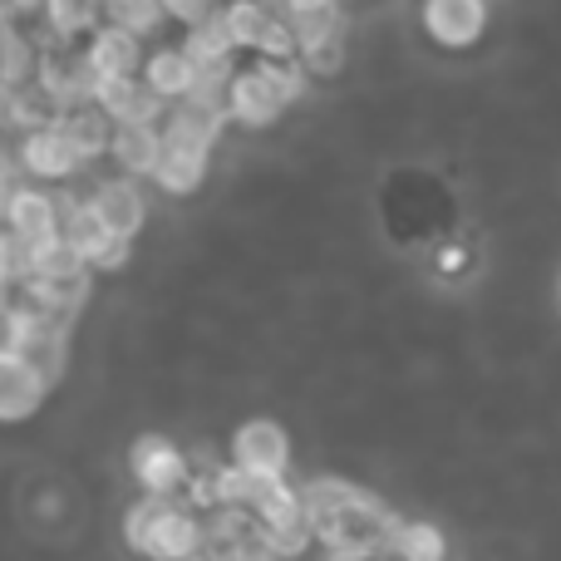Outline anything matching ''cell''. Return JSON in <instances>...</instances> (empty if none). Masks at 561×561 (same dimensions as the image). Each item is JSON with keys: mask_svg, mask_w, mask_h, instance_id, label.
Listing matches in <instances>:
<instances>
[{"mask_svg": "<svg viewBox=\"0 0 561 561\" xmlns=\"http://www.w3.org/2000/svg\"><path fill=\"white\" fill-rule=\"evenodd\" d=\"M128 547L144 557H173V561H203L207 557V517L193 507H178L173 493H148L128 513Z\"/></svg>", "mask_w": 561, "mask_h": 561, "instance_id": "6da1fadb", "label": "cell"}, {"mask_svg": "<svg viewBox=\"0 0 561 561\" xmlns=\"http://www.w3.org/2000/svg\"><path fill=\"white\" fill-rule=\"evenodd\" d=\"M306 59L290 55V59H262L256 69H247V75L232 79V94H227V104H232V118L247 128H266L280 118V108L290 104V99H300V89H306Z\"/></svg>", "mask_w": 561, "mask_h": 561, "instance_id": "7a4b0ae2", "label": "cell"}, {"mask_svg": "<svg viewBox=\"0 0 561 561\" xmlns=\"http://www.w3.org/2000/svg\"><path fill=\"white\" fill-rule=\"evenodd\" d=\"M394 513H389L379 497H369V493H359L350 507H340L330 523H320V547H330V552H340V557H369L379 542H389L394 537Z\"/></svg>", "mask_w": 561, "mask_h": 561, "instance_id": "3957f363", "label": "cell"}, {"mask_svg": "<svg viewBox=\"0 0 561 561\" xmlns=\"http://www.w3.org/2000/svg\"><path fill=\"white\" fill-rule=\"evenodd\" d=\"M15 153H20V168L35 178H69L79 163H84V153L75 148V138L65 134V124H39V128H25V134L15 138Z\"/></svg>", "mask_w": 561, "mask_h": 561, "instance_id": "277c9868", "label": "cell"}, {"mask_svg": "<svg viewBox=\"0 0 561 561\" xmlns=\"http://www.w3.org/2000/svg\"><path fill=\"white\" fill-rule=\"evenodd\" d=\"M45 375H39L35 365H30L20 350H5L0 355V419H30L39 409V399H45Z\"/></svg>", "mask_w": 561, "mask_h": 561, "instance_id": "5b68a950", "label": "cell"}, {"mask_svg": "<svg viewBox=\"0 0 561 561\" xmlns=\"http://www.w3.org/2000/svg\"><path fill=\"white\" fill-rule=\"evenodd\" d=\"M232 463L256 468V473H286V463H290L286 428L272 424V419H252V424H242L237 438H232Z\"/></svg>", "mask_w": 561, "mask_h": 561, "instance_id": "8992f818", "label": "cell"}, {"mask_svg": "<svg viewBox=\"0 0 561 561\" xmlns=\"http://www.w3.org/2000/svg\"><path fill=\"white\" fill-rule=\"evenodd\" d=\"M424 25H428V35H434L438 45L463 49V45H473V39L483 35L488 5H483V0H428V5H424Z\"/></svg>", "mask_w": 561, "mask_h": 561, "instance_id": "52a82bcc", "label": "cell"}, {"mask_svg": "<svg viewBox=\"0 0 561 561\" xmlns=\"http://www.w3.org/2000/svg\"><path fill=\"white\" fill-rule=\"evenodd\" d=\"M5 222L15 227V232H25L35 247L55 242V237L65 232V213H59V197H55V193H39V187H15Z\"/></svg>", "mask_w": 561, "mask_h": 561, "instance_id": "ba28073f", "label": "cell"}, {"mask_svg": "<svg viewBox=\"0 0 561 561\" xmlns=\"http://www.w3.org/2000/svg\"><path fill=\"white\" fill-rule=\"evenodd\" d=\"M134 473L148 493H178L187 483V458L168 438H138L134 444Z\"/></svg>", "mask_w": 561, "mask_h": 561, "instance_id": "9c48e42d", "label": "cell"}, {"mask_svg": "<svg viewBox=\"0 0 561 561\" xmlns=\"http://www.w3.org/2000/svg\"><path fill=\"white\" fill-rule=\"evenodd\" d=\"M89 59L99 65V75H144V45H138V30L128 25H99L89 35Z\"/></svg>", "mask_w": 561, "mask_h": 561, "instance_id": "30bf717a", "label": "cell"}, {"mask_svg": "<svg viewBox=\"0 0 561 561\" xmlns=\"http://www.w3.org/2000/svg\"><path fill=\"white\" fill-rule=\"evenodd\" d=\"M114 158L128 173L153 178L158 158H163V124H153V118H124V124L114 128Z\"/></svg>", "mask_w": 561, "mask_h": 561, "instance_id": "8fae6325", "label": "cell"}, {"mask_svg": "<svg viewBox=\"0 0 561 561\" xmlns=\"http://www.w3.org/2000/svg\"><path fill=\"white\" fill-rule=\"evenodd\" d=\"M59 124H65V134L75 138V148L84 153V163L114 148V128H118V118L108 114L104 104H94V99H89V104H69L65 114H59Z\"/></svg>", "mask_w": 561, "mask_h": 561, "instance_id": "7c38bea8", "label": "cell"}, {"mask_svg": "<svg viewBox=\"0 0 561 561\" xmlns=\"http://www.w3.org/2000/svg\"><path fill=\"white\" fill-rule=\"evenodd\" d=\"M144 79L173 104V99H187V89L197 84V65L183 45H168V49H153V55L144 59Z\"/></svg>", "mask_w": 561, "mask_h": 561, "instance_id": "4fadbf2b", "label": "cell"}, {"mask_svg": "<svg viewBox=\"0 0 561 561\" xmlns=\"http://www.w3.org/2000/svg\"><path fill=\"white\" fill-rule=\"evenodd\" d=\"M183 49L193 55L197 69H217V65H232V30H227V10H213L207 20H197V25H187V39Z\"/></svg>", "mask_w": 561, "mask_h": 561, "instance_id": "5bb4252c", "label": "cell"}, {"mask_svg": "<svg viewBox=\"0 0 561 561\" xmlns=\"http://www.w3.org/2000/svg\"><path fill=\"white\" fill-rule=\"evenodd\" d=\"M207 173V148H193V144H173L163 138V158H158L153 178L163 193H193Z\"/></svg>", "mask_w": 561, "mask_h": 561, "instance_id": "9a60e30c", "label": "cell"}, {"mask_svg": "<svg viewBox=\"0 0 561 561\" xmlns=\"http://www.w3.org/2000/svg\"><path fill=\"white\" fill-rule=\"evenodd\" d=\"M89 203H94V213L104 217L118 237H134L138 227H144V197H138L134 183H99Z\"/></svg>", "mask_w": 561, "mask_h": 561, "instance_id": "2e32d148", "label": "cell"}, {"mask_svg": "<svg viewBox=\"0 0 561 561\" xmlns=\"http://www.w3.org/2000/svg\"><path fill=\"white\" fill-rule=\"evenodd\" d=\"M65 335L69 330H55V325H25V335H20V355L45 375V385H55L69 365V340Z\"/></svg>", "mask_w": 561, "mask_h": 561, "instance_id": "e0dca14e", "label": "cell"}, {"mask_svg": "<svg viewBox=\"0 0 561 561\" xmlns=\"http://www.w3.org/2000/svg\"><path fill=\"white\" fill-rule=\"evenodd\" d=\"M359 497V488H350V483H340V478H316V483H306V488H296V503L310 513V523H330V517L340 513V507H350Z\"/></svg>", "mask_w": 561, "mask_h": 561, "instance_id": "ac0fdd59", "label": "cell"}, {"mask_svg": "<svg viewBox=\"0 0 561 561\" xmlns=\"http://www.w3.org/2000/svg\"><path fill=\"white\" fill-rule=\"evenodd\" d=\"M99 15H104V0H49V5H45L49 30H55V35H65V39L94 35Z\"/></svg>", "mask_w": 561, "mask_h": 561, "instance_id": "d6986e66", "label": "cell"}, {"mask_svg": "<svg viewBox=\"0 0 561 561\" xmlns=\"http://www.w3.org/2000/svg\"><path fill=\"white\" fill-rule=\"evenodd\" d=\"M35 256H39V247L30 242L25 232H15V227H0V266H5V276H10V286H25L30 276H35Z\"/></svg>", "mask_w": 561, "mask_h": 561, "instance_id": "ffe728a7", "label": "cell"}, {"mask_svg": "<svg viewBox=\"0 0 561 561\" xmlns=\"http://www.w3.org/2000/svg\"><path fill=\"white\" fill-rule=\"evenodd\" d=\"M104 10H108L114 25H128V30H138V35L158 30L163 25V15H168L163 0H104Z\"/></svg>", "mask_w": 561, "mask_h": 561, "instance_id": "44dd1931", "label": "cell"}, {"mask_svg": "<svg viewBox=\"0 0 561 561\" xmlns=\"http://www.w3.org/2000/svg\"><path fill=\"white\" fill-rule=\"evenodd\" d=\"M286 20L296 25L300 49L316 45V39H325V35H340V30H345V15H340V5H320V10H306V15H286Z\"/></svg>", "mask_w": 561, "mask_h": 561, "instance_id": "7402d4cb", "label": "cell"}, {"mask_svg": "<svg viewBox=\"0 0 561 561\" xmlns=\"http://www.w3.org/2000/svg\"><path fill=\"white\" fill-rule=\"evenodd\" d=\"M394 542L404 547L414 561H444V537H438V527H428V523H399L394 527Z\"/></svg>", "mask_w": 561, "mask_h": 561, "instance_id": "603a6c76", "label": "cell"}, {"mask_svg": "<svg viewBox=\"0 0 561 561\" xmlns=\"http://www.w3.org/2000/svg\"><path fill=\"white\" fill-rule=\"evenodd\" d=\"M300 59H306L310 75H335V69L345 65V30H340V35L316 39V45H306L300 49Z\"/></svg>", "mask_w": 561, "mask_h": 561, "instance_id": "cb8c5ba5", "label": "cell"}, {"mask_svg": "<svg viewBox=\"0 0 561 561\" xmlns=\"http://www.w3.org/2000/svg\"><path fill=\"white\" fill-rule=\"evenodd\" d=\"M20 335H25L20 306H10V300L0 296V355H5V350H20Z\"/></svg>", "mask_w": 561, "mask_h": 561, "instance_id": "d4e9b609", "label": "cell"}, {"mask_svg": "<svg viewBox=\"0 0 561 561\" xmlns=\"http://www.w3.org/2000/svg\"><path fill=\"white\" fill-rule=\"evenodd\" d=\"M168 15L183 20V25H197V20H207L217 10V0H163Z\"/></svg>", "mask_w": 561, "mask_h": 561, "instance_id": "484cf974", "label": "cell"}, {"mask_svg": "<svg viewBox=\"0 0 561 561\" xmlns=\"http://www.w3.org/2000/svg\"><path fill=\"white\" fill-rule=\"evenodd\" d=\"M15 39H20L15 20H10V15H0V69H5V59H10V49H15Z\"/></svg>", "mask_w": 561, "mask_h": 561, "instance_id": "4316f807", "label": "cell"}, {"mask_svg": "<svg viewBox=\"0 0 561 561\" xmlns=\"http://www.w3.org/2000/svg\"><path fill=\"white\" fill-rule=\"evenodd\" d=\"M320 5H335V0H280V15H306V10H320Z\"/></svg>", "mask_w": 561, "mask_h": 561, "instance_id": "83f0119b", "label": "cell"}, {"mask_svg": "<svg viewBox=\"0 0 561 561\" xmlns=\"http://www.w3.org/2000/svg\"><path fill=\"white\" fill-rule=\"evenodd\" d=\"M5 286H10V276H5V266H0V296H5Z\"/></svg>", "mask_w": 561, "mask_h": 561, "instance_id": "f1b7e54d", "label": "cell"}, {"mask_svg": "<svg viewBox=\"0 0 561 561\" xmlns=\"http://www.w3.org/2000/svg\"><path fill=\"white\" fill-rule=\"evenodd\" d=\"M272 5H280V0H272Z\"/></svg>", "mask_w": 561, "mask_h": 561, "instance_id": "f546056e", "label": "cell"}]
</instances>
